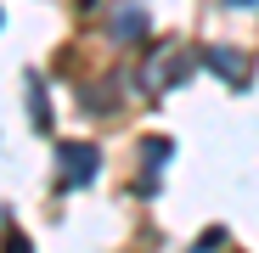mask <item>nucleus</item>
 Instances as JSON below:
<instances>
[{"instance_id": "obj_6", "label": "nucleus", "mask_w": 259, "mask_h": 253, "mask_svg": "<svg viewBox=\"0 0 259 253\" xmlns=\"http://www.w3.org/2000/svg\"><path fill=\"white\" fill-rule=\"evenodd\" d=\"M226 6H248V0H226Z\"/></svg>"}, {"instance_id": "obj_1", "label": "nucleus", "mask_w": 259, "mask_h": 253, "mask_svg": "<svg viewBox=\"0 0 259 253\" xmlns=\"http://www.w3.org/2000/svg\"><path fill=\"white\" fill-rule=\"evenodd\" d=\"M96 146H62V186H84L96 175Z\"/></svg>"}, {"instance_id": "obj_3", "label": "nucleus", "mask_w": 259, "mask_h": 253, "mask_svg": "<svg viewBox=\"0 0 259 253\" xmlns=\"http://www.w3.org/2000/svg\"><path fill=\"white\" fill-rule=\"evenodd\" d=\"M113 34H118V39H141V34H147V12H141V6H124V12L113 17Z\"/></svg>"}, {"instance_id": "obj_2", "label": "nucleus", "mask_w": 259, "mask_h": 253, "mask_svg": "<svg viewBox=\"0 0 259 253\" xmlns=\"http://www.w3.org/2000/svg\"><path fill=\"white\" fill-rule=\"evenodd\" d=\"M208 68L220 73L226 84H237V90H242V84H248V62H242V57H237L231 45H214V51H208Z\"/></svg>"}, {"instance_id": "obj_5", "label": "nucleus", "mask_w": 259, "mask_h": 253, "mask_svg": "<svg viewBox=\"0 0 259 253\" xmlns=\"http://www.w3.org/2000/svg\"><path fill=\"white\" fill-rule=\"evenodd\" d=\"M0 253H34V247H28V236H23V231H6V242H0Z\"/></svg>"}, {"instance_id": "obj_4", "label": "nucleus", "mask_w": 259, "mask_h": 253, "mask_svg": "<svg viewBox=\"0 0 259 253\" xmlns=\"http://www.w3.org/2000/svg\"><path fill=\"white\" fill-rule=\"evenodd\" d=\"M28 113H34V124H51V107H46V96H39V84L28 90Z\"/></svg>"}]
</instances>
